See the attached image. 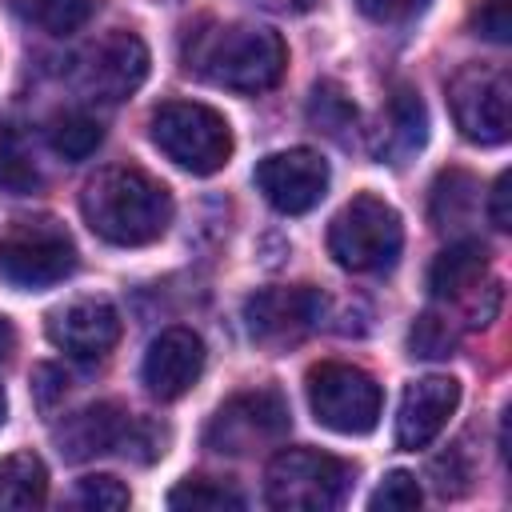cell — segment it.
<instances>
[{
	"instance_id": "30bf717a",
	"label": "cell",
	"mask_w": 512,
	"mask_h": 512,
	"mask_svg": "<svg viewBox=\"0 0 512 512\" xmlns=\"http://www.w3.org/2000/svg\"><path fill=\"white\" fill-rule=\"evenodd\" d=\"M52 440H56L60 456L72 460V464L92 460V456H108V452L132 456V448H144V444H148L152 452H164V448L156 444V436H152L144 424H136V420L128 416V408L116 404V400H100V404H88V408L64 416V420L52 428Z\"/></svg>"
},
{
	"instance_id": "4dcf8cb0",
	"label": "cell",
	"mask_w": 512,
	"mask_h": 512,
	"mask_svg": "<svg viewBox=\"0 0 512 512\" xmlns=\"http://www.w3.org/2000/svg\"><path fill=\"white\" fill-rule=\"evenodd\" d=\"M428 0H356V8L368 16V20H380V24H392V20H408L424 8Z\"/></svg>"
},
{
	"instance_id": "f1b7e54d",
	"label": "cell",
	"mask_w": 512,
	"mask_h": 512,
	"mask_svg": "<svg viewBox=\"0 0 512 512\" xmlns=\"http://www.w3.org/2000/svg\"><path fill=\"white\" fill-rule=\"evenodd\" d=\"M472 28H476V36H484L492 44H508L512 40V4L508 0H484L472 12Z\"/></svg>"
},
{
	"instance_id": "f546056e",
	"label": "cell",
	"mask_w": 512,
	"mask_h": 512,
	"mask_svg": "<svg viewBox=\"0 0 512 512\" xmlns=\"http://www.w3.org/2000/svg\"><path fill=\"white\" fill-rule=\"evenodd\" d=\"M488 220L496 232H508L512 228V172H500L492 192H488Z\"/></svg>"
},
{
	"instance_id": "44dd1931",
	"label": "cell",
	"mask_w": 512,
	"mask_h": 512,
	"mask_svg": "<svg viewBox=\"0 0 512 512\" xmlns=\"http://www.w3.org/2000/svg\"><path fill=\"white\" fill-rule=\"evenodd\" d=\"M96 4L100 0H16V12L48 36H72L96 16Z\"/></svg>"
},
{
	"instance_id": "7a4b0ae2",
	"label": "cell",
	"mask_w": 512,
	"mask_h": 512,
	"mask_svg": "<svg viewBox=\"0 0 512 512\" xmlns=\"http://www.w3.org/2000/svg\"><path fill=\"white\" fill-rule=\"evenodd\" d=\"M184 68L216 88L256 96L280 84L288 68V48L280 32L260 24H208L200 32H188Z\"/></svg>"
},
{
	"instance_id": "d6986e66",
	"label": "cell",
	"mask_w": 512,
	"mask_h": 512,
	"mask_svg": "<svg viewBox=\"0 0 512 512\" xmlns=\"http://www.w3.org/2000/svg\"><path fill=\"white\" fill-rule=\"evenodd\" d=\"M48 500V472L36 452H12L0 460V508H40Z\"/></svg>"
},
{
	"instance_id": "277c9868",
	"label": "cell",
	"mask_w": 512,
	"mask_h": 512,
	"mask_svg": "<svg viewBox=\"0 0 512 512\" xmlns=\"http://www.w3.org/2000/svg\"><path fill=\"white\" fill-rule=\"evenodd\" d=\"M152 144L184 172L212 176L232 160L228 120L196 100H168L152 112Z\"/></svg>"
},
{
	"instance_id": "4316f807",
	"label": "cell",
	"mask_w": 512,
	"mask_h": 512,
	"mask_svg": "<svg viewBox=\"0 0 512 512\" xmlns=\"http://www.w3.org/2000/svg\"><path fill=\"white\" fill-rule=\"evenodd\" d=\"M420 500H424V492H420L416 476L396 468L376 484V492L368 496V508L372 512H404V508H420Z\"/></svg>"
},
{
	"instance_id": "e0dca14e",
	"label": "cell",
	"mask_w": 512,
	"mask_h": 512,
	"mask_svg": "<svg viewBox=\"0 0 512 512\" xmlns=\"http://www.w3.org/2000/svg\"><path fill=\"white\" fill-rule=\"evenodd\" d=\"M484 272H488V248L480 240H456V244H448L432 260V268H428V292L436 300H460L472 288H480Z\"/></svg>"
},
{
	"instance_id": "ffe728a7",
	"label": "cell",
	"mask_w": 512,
	"mask_h": 512,
	"mask_svg": "<svg viewBox=\"0 0 512 512\" xmlns=\"http://www.w3.org/2000/svg\"><path fill=\"white\" fill-rule=\"evenodd\" d=\"M308 124H312L316 132H324V136L348 144V140H352V128H356V104H352V96H348L340 84L320 80V84L312 88V96H308Z\"/></svg>"
},
{
	"instance_id": "9a60e30c",
	"label": "cell",
	"mask_w": 512,
	"mask_h": 512,
	"mask_svg": "<svg viewBox=\"0 0 512 512\" xmlns=\"http://www.w3.org/2000/svg\"><path fill=\"white\" fill-rule=\"evenodd\" d=\"M204 372V340L192 328H164L144 352V388L156 400H180Z\"/></svg>"
},
{
	"instance_id": "1f68e13d",
	"label": "cell",
	"mask_w": 512,
	"mask_h": 512,
	"mask_svg": "<svg viewBox=\"0 0 512 512\" xmlns=\"http://www.w3.org/2000/svg\"><path fill=\"white\" fill-rule=\"evenodd\" d=\"M12 352H16V332H12L8 316H0V428H4V420H8V396H4V368H8Z\"/></svg>"
},
{
	"instance_id": "52a82bcc",
	"label": "cell",
	"mask_w": 512,
	"mask_h": 512,
	"mask_svg": "<svg viewBox=\"0 0 512 512\" xmlns=\"http://www.w3.org/2000/svg\"><path fill=\"white\" fill-rule=\"evenodd\" d=\"M304 388H308V408H312L316 424H324L328 432L364 436L380 420V404H384L380 384L356 364L324 360V364L308 368Z\"/></svg>"
},
{
	"instance_id": "83f0119b",
	"label": "cell",
	"mask_w": 512,
	"mask_h": 512,
	"mask_svg": "<svg viewBox=\"0 0 512 512\" xmlns=\"http://www.w3.org/2000/svg\"><path fill=\"white\" fill-rule=\"evenodd\" d=\"M72 500L80 508H128V488L116 476H84L72 492Z\"/></svg>"
},
{
	"instance_id": "5b68a950",
	"label": "cell",
	"mask_w": 512,
	"mask_h": 512,
	"mask_svg": "<svg viewBox=\"0 0 512 512\" xmlns=\"http://www.w3.org/2000/svg\"><path fill=\"white\" fill-rule=\"evenodd\" d=\"M400 244H404L400 212L372 192L352 196L328 224V252L348 272L392 268L400 256Z\"/></svg>"
},
{
	"instance_id": "603a6c76",
	"label": "cell",
	"mask_w": 512,
	"mask_h": 512,
	"mask_svg": "<svg viewBox=\"0 0 512 512\" xmlns=\"http://www.w3.org/2000/svg\"><path fill=\"white\" fill-rule=\"evenodd\" d=\"M100 140H104V128H100L88 112H60V116H52V124H48V144H52V152L64 156L68 164L88 160V156L100 148Z\"/></svg>"
},
{
	"instance_id": "2e32d148",
	"label": "cell",
	"mask_w": 512,
	"mask_h": 512,
	"mask_svg": "<svg viewBox=\"0 0 512 512\" xmlns=\"http://www.w3.org/2000/svg\"><path fill=\"white\" fill-rule=\"evenodd\" d=\"M460 404V380L452 376H424V380H412L400 396V412H396V444L416 452V448H428L444 424L452 420Z\"/></svg>"
},
{
	"instance_id": "4fadbf2b",
	"label": "cell",
	"mask_w": 512,
	"mask_h": 512,
	"mask_svg": "<svg viewBox=\"0 0 512 512\" xmlns=\"http://www.w3.org/2000/svg\"><path fill=\"white\" fill-rule=\"evenodd\" d=\"M324 312V296L312 284H276V288H260L244 300V324L256 340L264 344H284V340H300L304 332H312L320 324Z\"/></svg>"
},
{
	"instance_id": "ba28073f",
	"label": "cell",
	"mask_w": 512,
	"mask_h": 512,
	"mask_svg": "<svg viewBox=\"0 0 512 512\" xmlns=\"http://www.w3.org/2000/svg\"><path fill=\"white\" fill-rule=\"evenodd\" d=\"M456 128L472 144H504L512 132V76L492 64H464L448 80Z\"/></svg>"
},
{
	"instance_id": "6da1fadb",
	"label": "cell",
	"mask_w": 512,
	"mask_h": 512,
	"mask_svg": "<svg viewBox=\"0 0 512 512\" xmlns=\"http://www.w3.org/2000/svg\"><path fill=\"white\" fill-rule=\"evenodd\" d=\"M80 212L100 240L116 248H140L168 232L172 192L136 164H112L84 184Z\"/></svg>"
},
{
	"instance_id": "8fae6325",
	"label": "cell",
	"mask_w": 512,
	"mask_h": 512,
	"mask_svg": "<svg viewBox=\"0 0 512 512\" xmlns=\"http://www.w3.org/2000/svg\"><path fill=\"white\" fill-rule=\"evenodd\" d=\"M148 76V48L136 32H108L76 60V84L80 92L96 100H128Z\"/></svg>"
},
{
	"instance_id": "3957f363",
	"label": "cell",
	"mask_w": 512,
	"mask_h": 512,
	"mask_svg": "<svg viewBox=\"0 0 512 512\" xmlns=\"http://www.w3.org/2000/svg\"><path fill=\"white\" fill-rule=\"evenodd\" d=\"M352 468L320 448H284L264 468V496L280 512H332L344 504Z\"/></svg>"
},
{
	"instance_id": "d6a6232c",
	"label": "cell",
	"mask_w": 512,
	"mask_h": 512,
	"mask_svg": "<svg viewBox=\"0 0 512 512\" xmlns=\"http://www.w3.org/2000/svg\"><path fill=\"white\" fill-rule=\"evenodd\" d=\"M284 4H292V8H312L316 0H284Z\"/></svg>"
},
{
	"instance_id": "7c38bea8",
	"label": "cell",
	"mask_w": 512,
	"mask_h": 512,
	"mask_svg": "<svg viewBox=\"0 0 512 512\" xmlns=\"http://www.w3.org/2000/svg\"><path fill=\"white\" fill-rule=\"evenodd\" d=\"M256 188L264 200L284 216L312 212L328 192V160L312 148H288L272 152L256 164Z\"/></svg>"
},
{
	"instance_id": "484cf974",
	"label": "cell",
	"mask_w": 512,
	"mask_h": 512,
	"mask_svg": "<svg viewBox=\"0 0 512 512\" xmlns=\"http://www.w3.org/2000/svg\"><path fill=\"white\" fill-rule=\"evenodd\" d=\"M408 348L412 356H424V360H436V356H448L456 348V328L448 324V316H436V312H424L412 332H408Z\"/></svg>"
},
{
	"instance_id": "ac0fdd59",
	"label": "cell",
	"mask_w": 512,
	"mask_h": 512,
	"mask_svg": "<svg viewBox=\"0 0 512 512\" xmlns=\"http://www.w3.org/2000/svg\"><path fill=\"white\" fill-rule=\"evenodd\" d=\"M428 136V112L424 100L412 88H396L388 100V128H384V144L376 148L380 160L400 164L404 156H412Z\"/></svg>"
},
{
	"instance_id": "9c48e42d",
	"label": "cell",
	"mask_w": 512,
	"mask_h": 512,
	"mask_svg": "<svg viewBox=\"0 0 512 512\" xmlns=\"http://www.w3.org/2000/svg\"><path fill=\"white\" fill-rule=\"evenodd\" d=\"M288 428H292L288 400L276 388H256V392H240L216 408V416L204 428V448L224 452V456H244V452L284 440Z\"/></svg>"
},
{
	"instance_id": "5bb4252c",
	"label": "cell",
	"mask_w": 512,
	"mask_h": 512,
	"mask_svg": "<svg viewBox=\"0 0 512 512\" xmlns=\"http://www.w3.org/2000/svg\"><path fill=\"white\" fill-rule=\"evenodd\" d=\"M120 312L108 300L84 296L48 316V340L72 360H104L120 340Z\"/></svg>"
},
{
	"instance_id": "cb8c5ba5",
	"label": "cell",
	"mask_w": 512,
	"mask_h": 512,
	"mask_svg": "<svg viewBox=\"0 0 512 512\" xmlns=\"http://www.w3.org/2000/svg\"><path fill=\"white\" fill-rule=\"evenodd\" d=\"M476 208V180L460 168L452 172H440L436 184H432V224L444 232V228H456L472 216Z\"/></svg>"
},
{
	"instance_id": "d4e9b609",
	"label": "cell",
	"mask_w": 512,
	"mask_h": 512,
	"mask_svg": "<svg viewBox=\"0 0 512 512\" xmlns=\"http://www.w3.org/2000/svg\"><path fill=\"white\" fill-rule=\"evenodd\" d=\"M168 508H180V512H224V508H232V512H240L244 496L224 480L188 476L168 492Z\"/></svg>"
},
{
	"instance_id": "8992f818",
	"label": "cell",
	"mask_w": 512,
	"mask_h": 512,
	"mask_svg": "<svg viewBox=\"0 0 512 512\" xmlns=\"http://www.w3.org/2000/svg\"><path fill=\"white\" fill-rule=\"evenodd\" d=\"M76 268V244L52 216H24L0 232V276L16 288H52Z\"/></svg>"
},
{
	"instance_id": "7402d4cb",
	"label": "cell",
	"mask_w": 512,
	"mask_h": 512,
	"mask_svg": "<svg viewBox=\"0 0 512 512\" xmlns=\"http://www.w3.org/2000/svg\"><path fill=\"white\" fill-rule=\"evenodd\" d=\"M0 188L12 196H28L40 188V168L28 152V140L8 120H0Z\"/></svg>"
}]
</instances>
